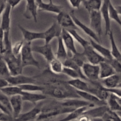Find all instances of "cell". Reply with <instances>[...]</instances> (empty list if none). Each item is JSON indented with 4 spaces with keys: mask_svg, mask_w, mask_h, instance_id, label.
<instances>
[{
    "mask_svg": "<svg viewBox=\"0 0 121 121\" xmlns=\"http://www.w3.org/2000/svg\"><path fill=\"white\" fill-rule=\"evenodd\" d=\"M7 2H8V4L10 5V7H11V9H14L15 7H16L21 2V1H15V0H9V1H7Z\"/></svg>",
    "mask_w": 121,
    "mask_h": 121,
    "instance_id": "47",
    "label": "cell"
},
{
    "mask_svg": "<svg viewBox=\"0 0 121 121\" xmlns=\"http://www.w3.org/2000/svg\"><path fill=\"white\" fill-rule=\"evenodd\" d=\"M69 33L73 36V39L74 40L77 41L79 44L81 45L82 47L85 49L86 47L90 46V42L85 40L84 38H83L78 32L76 31V30H67Z\"/></svg>",
    "mask_w": 121,
    "mask_h": 121,
    "instance_id": "37",
    "label": "cell"
},
{
    "mask_svg": "<svg viewBox=\"0 0 121 121\" xmlns=\"http://www.w3.org/2000/svg\"><path fill=\"white\" fill-rule=\"evenodd\" d=\"M70 57H72L73 61L80 68H82L83 66L85 65V63H87V60H86V57H85L83 52L82 53H78L76 54H73L72 56Z\"/></svg>",
    "mask_w": 121,
    "mask_h": 121,
    "instance_id": "40",
    "label": "cell"
},
{
    "mask_svg": "<svg viewBox=\"0 0 121 121\" xmlns=\"http://www.w3.org/2000/svg\"><path fill=\"white\" fill-rule=\"evenodd\" d=\"M26 8L23 16L27 19H33L34 22H37V12L39 10L36 1H26Z\"/></svg>",
    "mask_w": 121,
    "mask_h": 121,
    "instance_id": "17",
    "label": "cell"
},
{
    "mask_svg": "<svg viewBox=\"0 0 121 121\" xmlns=\"http://www.w3.org/2000/svg\"><path fill=\"white\" fill-rule=\"evenodd\" d=\"M83 53L85 55L87 61L92 65H99L100 63L105 61V59L98 52H96L91 44L84 49Z\"/></svg>",
    "mask_w": 121,
    "mask_h": 121,
    "instance_id": "11",
    "label": "cell"
},
{
    "mask_svg": "<svg viewBox=\"0 0 121 121\" xmlns=\"http://www.w3.org/2000/svg\"><path fill=\"white\" fill-rule=\"evenodd\" d=\"M18 27L22 33L23 40L24 42L31 43L37 40H44V32H34L26 29L21 25H18Z\"/></svg>",
    "mask_w": 121,
    "mask_h": 121,
    "instance_id": "15",
    "label": "cell"
},
{
    "mask_svg": "<svg viewBox=\"0 0 121 121\" xmlns=\"http://www.w3.org/2000/svg\"><path fill=\"white\" fill-rule=\"evenodd\" d=\"M90 28L96 33L99 39L102 35V18L99 11H92L89 13Z\"/></svg>",
    "mask_w": 121,
    "mask_h": 121,
    "instance_id": "6",
    "label": "cell"
},
{
    "mask_svg": "<svg viewBox=\"0 0 121 121\" xmlns=\"http://www.w3.org/2000/svg\"><path fill=\"white\" fill-rule=\"evenodd\" d=\"M7 62L10 72L11 76H17L21 74L23 67L21 62V56L16 57L12 53L2 56Z\"/></svg>",
    "mask_w": 121,
    "mask_h": 121,
    "instance_id": "4",
    "label": "cell"
},
{
    "mask_svg": "<svg viewBox=\"0 0 121 121\" xmlns=\"http://www.w3.org/2000/svg\"><path fill=\"white\" fill-rule=\"evenodd\" d=\"M32 50L34 53H37L42 56L48 63H50L56 57L50 44H44L43 46H33L32 47Z\"/></svg>",
    "mask_w": 121,
    "mask_h": 121,
    "instance_id": "12",
    "label": "cell"
},
{
    "mask_svg": "<svg viewBox=\"0 0 121 121\" xmlns=\"http://www.w3.org/2000/svg\"><path fill=\"white\" fill-rule=\"evenodd\" d=\"M9 99L13 111V117L14 120L21 115L24 101L21 95H17L11 97Z\"/></svg>",
    "mask_w": 121,
    "mask_h": 121,
    "instance_id": "19",
    "label": "cell"
},
{
    "mask_svg": "<svg viewBox=\"0 0 121 121\" xmlns=\"http://www.w3.org/2000/svg\"><path fill=\"white\" fill-rule=\"evenodd\" d=\"M121 82V77L117 74L111 76L102 80V85L107 89H113L118 87Z\"/></svg>",
    "mask_w": 121,
    "mask_h": 121,
    "instance_id": "27",
    "label": "cell"
},
{
    "mask_svg": "<svg viewBox=\"0 0 121 121\" xmlns=\"http://www.w3.org/2000/svg\"><path fill=\"white\" fill-rule=\"evenodd\" d=\"M62 28L57 22H53V24L44 32V44H49L54 39L59 38L61 35Z\"/></svg>",
    "mask_w": 121,
    "mask_h": 121,
    "instance_id": "14",
    "label": "cell"
},
{
    "mask_svg": "<svg viewBox=\"0 0 121 121\" xmlns=\"http://www.w3.org/2000/svg\"><path fill=\"white\" fill-rule=\"evenodd\" d=\"M24 43L25 42L24 40H21V41L15 43L14 45H13V46H12V53L13 54V55L16 57L21 56V53Z\"/></svg>",
    "mask_w": 121,
    "mask_h": 121,
    "instance_id": "42",
    "label": "cell"
},
{
    "mask_svg": "<svg viewBox=\"0 0 121 121\" xmlns=\"http://www.w3.org/2000/svg\"><path fill=\"white\" fill-rule=\"evenodd\" d=\"M109 16L111 20L115 21L119 26H121V19L120 18V17H119L118 12L116 10L115 7L113 5L111 1H110L109 5Z\"/></svg>",
    "mask_w": 121,
    "mask_h": 121,
    "instance_id": "39",
    "label": "cell"
},
{
    "mask_svg": "<svg viewBox=\"0 0 121 121\" xmlns=\"http://www.w3.org/2000/svg\"><path fill=\"white\" fill-rule=\"evenodd\" d=\"M117 88H120V89H121V82L120 83H119V85H118V87H117Z\"/></svg>",
    "mask_w": 121,
    "mask_h": 121,
    "instance_id": "52",
    "label": "cell"
},
{
    "mask_svg": "<svg viewBox=\"0 0 121 121\" xmlns=\"http://www.w3.org/2000/svg\"><path fill=\"white\" fill-rule=\"evenodd\" d=\"M106 102L111 111L115 112H121V98L111 93Z\"/></svg>",
    "mask_w": 121,
    "mask_h": 121,
    "instance_id": "29",
    "label": "cell"
},
{
    "mask_svg": "<svg viewBox=\"0 0 121 121\" xmlns=\"http://www.w3.org/2000/svg\"><path fill=\"white\" fill-rule=\"evenodd\" d=\"M0 91L6 96L10 98L14 96L21 95L22 93V91L20 86L12 85H8L5 87H2L0 89Z\"/></svg>",
    "mask_w": 121,
    "mask_h": 121,
    "instance_id": "34",
    "label": "cell"
},
{
    "mask_svg": "<svg viewBox=\"0 0 121 121\" xmlns=\"http://www.w3.org/2000/svg\"><path fill=\"white\" fill-rule=\"evenodd\" d=\"M82 1H76V0H70L68 1L69 4L73 8H78L80 7V5H82Z\"/></svg>",
    "mask_w": 121,
    "mask_h": 121,
    "instance_id": "44",
    "label": "cell"
},
{
    "mask_svg": "<svg viewBox=\"0 0 121 121\" xmlns=\"http://www.w3.org/2000/svg\"><path fill=\"white\" fill-rule=\"evenodd\" d=\"M74 110L68 108L63 107L60 102L53 101L44 105L41 113L37 118L36 121H50L51 118L64 113H70Z\"/></svg>",
    "mask_w": 121,
    "mask_h": 121,
    "instance_id": "2",
    "label": "cell"
},
{
    "mask_svg": "<svg viewBox=\"0 0 121 121\" xmlns=\"http://www.w3.org/2000/svg\"><path fill=\"white\" fill-rule=\"evenodd\" d=\"M91 121H104L102 118H93L91 119Z\"/></svg>",
    "mask_w": 121,
    "mask_h": 121,
    "instance_id": "51",
    "label": "cell"
},
{
    "mask_svg": "<svg viewBox=\"0 0 121 121\" xmlns=\"http://www.w3.org/2000/svg\"><path fill=\"white\" fill-rule=\"evenodd\" d=\"M67 83L76 91L89 92V83L81 79H71L67 82Z\"/></svg>",
    "mask_w": 121,
    "mask_h": 121,
    "instance_id": "25",
    "label": "cell"
},
{
    "mask_svg": "<svg viewBox=\"0 0 121 121\" xmlns=\"http://www.w3.org/2000/svg\"><path fill=\"white\" fill-rule=\"evenodd\" d=\"M43 86L44 87L43 93L56 99L63 100L70 99H81L76 91L71 87L67 82L57 79H51Z\"/></svg>",
    "mask_w": 121,
    "mask_h": 121,
    "instance_id": "1",
    "label": "cell"
},
{
    "mask_svg": "<svg viewBox=\"0 0 121 121\" xmlns=\"http://www.w3.org/2000/svg\"><path fill=\"white\" fill-rule=\"evenodd\" d=\"M99 66V70H100V73H99L100 79H105L111 76L116 74L112 66L106 61L100 63Z\"/></svg>",
    "mask_w": 121,
    "mask_h": 121,
    "instance_id": "30",
    "label": "cell"
},
{
    "mask_svg": "<svg viewBox=\"0 0 121 121\" xmlns=\"http://www.w3.org/2000/svg\"><path fill=\"white\" fill-rule=\"evenodd\" d=\"M103 1L100 0L83 1L82 5L89 13L92 11H99L101 9Z\"/></svg>",
    "mask_w": 121,
    "mask_h": 121,
    "instance_id": "31",
    "label": "cell"
},
{
    "mask_svg": "<svg viewBox=\"0 0 121 121\" xmlns=\"http://www.w3.org/2000/svg\"><path fill=\"white\" fill-rule=\"evenodd\" d=\"M44 106L43 103L37 104L35 107L30 111L24 113H21L20 116L14 121H32L36 120L37 117L41 113V110Z\"/></svg>",
    "mask_w": 121,
    "mask_h": 121,
    "instance_id": "10",
    "label": "cell"
},
{
    "mask_svg": "<svg viewBox=\"0 0 121 121\" xmlns=\"http://www.w3.org/2000/svg\"><path fill=\"white\" fill-rule=\"evenodd\" d=\"M108 105L99 106L97 107L91 108L84 113L83 115H87L91 119L93 118H102L104 115L109 111Z\"/></svg>",
    "mask_w": 121,
    "mask_h": 121,
    "instance_id": "21",
    "label": "cell"
},
{
    "mask_svg": "<svg viewBox=\"0 0 121 121\" xmlns=\"http://www.w3.org/2000/svg\"><path fill=\"white\" fill-rule=\"evenodd\" d=\"M106 89L111 93H112V94L115 95L117 96L119 98H121V89L116 88L113 89Z\"/></svg>",
    "mask_w": 121,
    "mask_h": 121,
    "instance_id": "46",
    "label": "cell"
},
{
    "mask_svg": "<svg viewBox=\"0 0 121 121\" xmlns=\"http://www.w3.org/2000/svg\"><path fill=\"white\" fill-rule=\"evenodd\" d=\"M104 121H121V118L117 113L109 109V111L102 117Z\"/></svg>",
    "mask_w": 121,
    "mask_h": 121,
    "instance_id": "41",
    "label": "cell"
},
{
    "mask_svg": "<svg viewBox=\"0 0 121 121\" xmlns=\"http://www.w3.org/2000/svg\"><path fill=\"white\" fill-rule=\"evenodd\" d=\"M69 14L70 15H71V17H72L74 24H75V25L77 26L78 28H80L85 34H87L89 37H90V39H92V40H93L94 41L100 43V39L98 37V35L96 34V33H95L89 27H88V26H86V24L83 23L81 21H80V20L76 17V16L75 15V13H74V10L71 11L69 13Z\"/></svg>",
    "mask_w": 121,
    "mask_h": 121,
    "instance_id": "9",
    "label": "cell"
},
{
    "mask_svg": "<svg viewBox=\"0 0 121 121\" xmlns=\"http://www.w3.org/2000/svg\"><path fill=\"white\" fill-rule=\"evenodd\" d=\"M23 92H33V93H37V92H43L44 87L42 85H37V84H27L20 86Z\"/></svg>",
    "mask_w": 121,
    "mask_h": 121,
    "instance_id": "36",
    "label": "cell"
},
{
    "mask_svg": "<svg viewBox=\"0 0 121 121\" xmlns=\"http://www.w3.org/2000/svg\"><path fill=\"white\" fill-rule=\"evenodd\" d=\"M89 42L90 44L93 47V49L98 52L100 55H101L105 59V61H109L113 59V57L111 54V50L104 47L100 43L94 41L92 39H90Z\"/></svg>",
    "mask_w": 121,
    "mask_h": 121,
    "instance_id": "20",
    "label": "cell"
},
{
    "mask_svg": "<svg viewBox=\"0 0 121 121\" xmlns=\"http://www.w3.org/2000/svg\"><path fill=\"white\" fill-rule=\"evenodd\" d=\"M91 118H90L89 117H87V115H83L82 116L80 117L79 119H78L76 121H91Z\"/></svg>",
    "mask_w": 121,
    "mask_h": 121,
    "instance_id": "49",
    "label": "cell"
},
{
    "mask_svg": "<svg viewBox=\"0 0 121 121\" xmlns=\"http://www.w3.org/2000/svg\"><path fill=\"white\" fill-rule=\"evenodd\" d=\"M0 111L1 112L13 117L10 99L0 91Z\"/></svg>",
    "mask_w": 121,
    "mask_h": 121,
    "instance_id": "28",
    "label": "cell"
},
{
    "mask_svg": "<svg viewBox=\"0 0 121 121\" xmlns=\"http://www.w3.org/2000/svg\"><path fill=\"white\" fill-rule=\"evenodd\" d=\"M117 113H118V115H119V117H121V112H117Z\"/></svg>",
    "mask_w": 121,
    "mask_h": 121,
    "instance_id": "53",
    "label": "cell"
},
{
    "mask_svg": "<svg viewBox=\"0 0 121 121\" xmlns=\"http://www.w3.org/2000/svg\"><path fill=\"white\" fill-rule=\"evenodd\" d=\"M7 5V1L0 0V16L2 14Z\"/></svg>",
    "mask_w": 121,
    "mask_h": 121,
    "instance_id": "48",
    "label": "cell"
},
{
    "mask_svg": "<svg viewBox=\"0 0 121 121\" xmlns=\"http://www.w3.org/2000/svg\"><path fill=\"white\" fill-rule=\"evenodd\" d=\"M115 7V9L118 12V14L119 15H121V5H118V6H116Z\"/></svg>",
    "mask_w": 121,
    "mask_h": 121,
    "instance_id": "50",
    "label": "cell"
},
{
    "mask_svg": "<svg viewBox=\"0 0 121 121\" xmlns=\"http://www.w3.org/2000/svg\"><path fill=\"white\" fill-rule=\"evenodd\" d=\"M91 108V107L89 106H85V107L80 108L74 110L73 112H70L67 115L66 117H65L63 119L59 120L58 121H76L77 119H79L81 116H82L84 114L86 111Z\"/></svg>",
    "mask_w": 121,
    "mask_h": 121,
    "instance_id": "32",
    "label": "cell"
},
{
    "mask_svg": "<svg viewBox=\"0 0 121 121\" xmlns=\"http://www.w3.org/2000/svg\"><path fill=\"white\" fill-rule=\"evenodd\" d=\"M110 1H104L102 5L100 12L101 13L102 18L105 22V29L106 35H108L112 30H111V18L109 16V5Z\"/></svg>",
    "mask_w": 121,
    "mask_h": 121,
    "instance_id": "18",
    "label": "cell"
},
{
    "mask_svg": "<svg viewBox=\"0 0 121 121\" xmlns=\"http://www.w3.org/2000/svg\"><path fill=\"white\" fill-rule=\"evenodd\" d=\"M0 121H14V118L11 116L0 112Z\"/></svg>",
    "mask_w": 121,
    "mask_h": 121,
    "instance_id": "45",
    "label": "cell"
},
{
    "mask_svg": "<svg viewBox=\"0 0 121 121\" xmlns=\"http://www.w3.org/2000/svg\"><path fill=\"white\" fill-rule=\"evenodd\" d=\"M22 100L24 102L32 103L33 104H37L40 102L45 100L47 96L43 93H33V92H23L21 94Z\"/></svg>",
    "mask_w": 121,
    "mask_h": 121,
    "instance_id": "23",
    "label": "cell"
},
{
    "mask_svg": "<svg viewBox=\"0 0 121 121\" xmlns=\"http://www.w3.org/2000/svg\"></svg>",
    "mask_w": 121,
    "mask_h": 121,
    "instance_id": "55",
    "label": "cell"
},
{
    "mask_svg": "<svg viewBox=\"0 0 121 121\" xmlns=\"http://www.w3.org/2000/svg\"><path fill=\"white\" fill-rule=\"evenodd\" d=\"M8 85L12 86H20L21 85L27 84H37V80L35 77L26 76L20 75L11 76L6 79Z\"/></svg>",
    "mask_w": 121,
    "mask_h": 121,
    "instance_id": "8",
    "label": "cell"
},
{
    "mask_svg": "<svg viewBox=\"0 0 121 121\" xmlns=\"http://www.w3.org/2000/svg\"><path fill=\"white\" fill-rule=\"evenodd\" d=\"M61 37L62 39L65 47L68 51L69 56L70 53L72 56L78 53L76 48L74 39H73V36L69 33L68 31L65 29H62L61 33Z\"/></svg>",
    "mask_w": 121,
    "mask_h": 121,
    "instance_id": "13",
    "label": "cell"
},
{
    "mask_svg": "<svg viewBox=\"0 0 121 121\" xmlns=\"http://www.w3.org/2000/svg\"><path fill=\"white\" fill-rule=\"evenodd\" d=\"M36 2L39 10L41 11L54 13L57 15L63 11L62 7L60 5L56 4L52 1H49L48 2H45L43 1H36Z\"/></svg>",
    "mask_w": 121,
    "mask_h": 121,
    "instance_id": "16",
    "label": "cell"
},
{
    "mask_svg": "<svg viewBox=\"0 0 121 121\" xmlns=\"http://www.w3.org/2000/svg\"><path fill=\"white\" fill-rule=\"evenodd\" d=\"M10 76V72L7 62L2 56H0V78L6 80Z\"/></svg>",
    "mask_w": 121,
    "mask_h": 121,
    "instance_id": "38",
    "label": "cell"
},
{
    "mask_svg": "<svg viewBox=\"0 0 121 121\" xmlns=\"http://www.w3.org/2000/svg\"><path fill=\"white\" fill-rule=\"evenodd\" d=\"M57 23L62 29L76 30L78 28L70 14L61 11L56 16Z\"/></svg>",
    "mask_w": 121,
    "mask_h": 121,
    "instance_id": "7",
    "label": "cell"
},
{
    "mask_svg": "<svg viewBox=\"0 0 121 121\" xmlns=\"http://www.w3.org/2000/svg\"></svg>",
    "mask_w": 121,
    "mask_h": 121,
    "instance_id": "54",
    "label": "cell"
},
{
    "mask_svg": "<svg viewBox=\"0 0 121 121\" xmlns=\"http://www.w3.org/2000/svg\"><path fill=\"white\" fill-rule=\"evenodd\" d=\"M82 70L83 74L88 81L96 82L100 79L99 77L100 70H99V65H92L87 62L83 66Z\"/></svg>",
    "mask_w": 121,
    "mask_h": 121,
    "instance_id": "5",
    "label": "cell"
},
{
    "mask_svg": "<svg viewBox=\"0 0 121 121\" xmlns=\"http://www.w3.org/2000/svg\"><path fill=\"white\" fill-rule=\"evenodd\" d=\"M49 68L51 72L55 74H62L64 69L63 63L59 59L54 58L50 63H49Z\"/></svg>",
    "mask_w": 121,
    "mask_h": 121,
    "instance_id": "35",
    "label": "cell"
},
{
    "mask_svg": "<svg viewBox=\"0 0 121 121\" xmlns=\"http://www.w3.org/2000/svg\"><path fill=\"white\" fill-rule=\"evenodd\" d=\"M77 93L81 99L91 104H93L95 106L97 105L98 106L107 105V102L100 100L96 96L89 92H81V91H76Z\"/></svg>",
    "mask_w": 121,
    "mask_h": 121,
    "instance_id": "22",
    "label": "cell"
},
{
    "mask_svg": "<svg viewBox=\"0 0 121 121\" xmlns=\"http://www.w3.org/2000/svg\"><path fill=\"white\" fill-rule=\"evenodd\" d=\"M31 43L25 42L21 53V62L23 68L27 66H34L40 69V64L34 58Z\"/></svg>",
    "mask_w": 121,
    "mask_h": 121,
    "instance_id": "3",
    "label": "cell"
},
{
    "mask_svg": "<svg viewBox=\"0 0 121 121\" xmlns=\"http://www.w3.org/2000/svg\"><path fill=\"white\" fill-rule=\"evenodd\" d=\"M0 54H4V31L0 28Z\"/></svg>",
    "mask_w": 121,
    "mask_h": 121,
    "instance_id": "43",
    "label": "cell"
},
{
    "mask_svg": "<svg viewBox=\"0 0 121 121\" xmlns=\"http://www.w3.org/2000/svg\"><path fill=\"white\" fill-rule=\"evenodd\" d=\"M11 7H10L8 2H7L5 8L2 14L1 22L0 28L4 32L9 31L11 26Z\"/></svg>",
    "mask_w": 121,
    "mask_h": 121,
    "instance_id": "24",
    "label": "cell"
},
{
    "mask_svg": "<svg viewBox=\"0 0 121 121\" xmlns=\"http://www.w3.org/2000/svg\"><path fill=\"white\" fill-rule=\"evenodd\" d=\"M108 36L109 37L110 43H111V52L112 57H113V59H117V60L121 61V52L119 50L117 43H116L112 31L108 34Z\"/></svg>",
    "mask_w": 121,
    "mask_h": 121,
    "instance_id": "33",
    "label": "cell"
},
{
    "mask_svg": "<svg viewBox=\"0 0 121 121\" xmlns=\"http://www.w3.org/2000/svg\"><path fill=\"white\" fill-rule=\"evenodd\" d=\"M57 49L55 54V57L56 59L63 62L67 58L69 57V54L67 48H66L64 44L61 35L59 38H57Z\"/></svg>",
    "mask_w": 121,
    "mask_h": 121,
    "instance_id": "26",
    "label": "cell"
}]
</instances>
